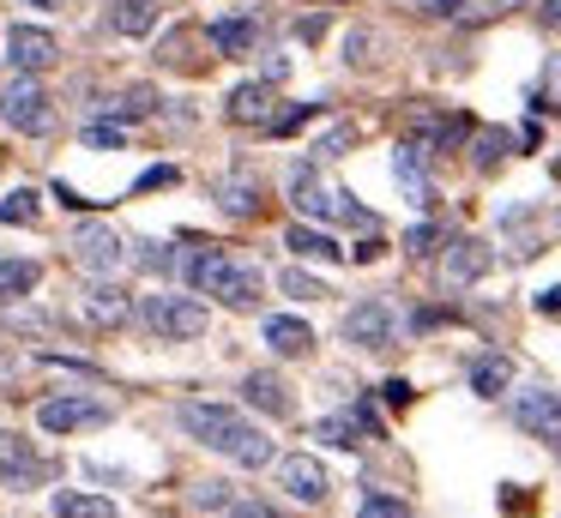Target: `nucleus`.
Returning a JSON list of instances; mask_svg holds the SVG:
<instances>
[{"label": "nucleus", "mask_w": 561, "mask_h": 518, "mask_svg": "<svg viewBox=\"0 0 561 518\" xmlns=\"http://www.w3.org/2000/svg\"><path fill=\"white\" fill-rule=\"evenodd\" d=\"M115 410L98 404V398L85 392H61V398H43L37 404V428L43 434H73V428H98V422H110Z\"/></svg>", "instance_id": "5"}, {"label": "nucleus", "mask_w": 561, "mask_h": 518, "mask_svg": "<svg viewBox=\"0 0 561 518\" xmlns=\"http://www.w3.org/2000/svg\"><path fill=\"white\" fill-rule=\"evenodd\" d=\"M139 320H146L158 337L187 344V337H199L211 325V313H206V301H194V296H146L139 301Z\"/></svg>", "instance_id": "4"}, {"label": "nucleus", "mask_w": 561, "mask_h": 518, "mask_svg": "<svg viewBox=\"0 0 561 518\" xmlns=\"http://www.w3.org/2000/svg\"><path fill=\"white\" fill-rule=\"evenodd\" d=\"M465 7V0H435V7H428V12H435V19H453V12H459Z\"/></svg>", "instance_id": "47"}, {"label": "nucleus", "mask_w": 561, "mask_h": 518, "mask_svg": "<svg viewBox=\"0 0 561 518\" xmlns=\"http://www.w3.org/2000/svg\"><path fill=\"white\" fill-rule=\"evenodd\" d=\"M543 103H561V55H549L543 67Z\"/></svg>", "instance_id": "41"}, {"label": "nucleus", "mask_w": 561, "mask_h": 518, "mask_svg": "<svg viewBox=\"0 0 561 518\" xmlns=\"http://www.w3.org/2000/svg\"><path fill=\"white\" fill-rule=\"evenodd\" d=\"M501 151H507V133H495V127H483V133L471 139V163H477V169H495Z\"/></svg>", "instance_id": "31"}, {"label": "nucleus", "mask_w": 561, "mask_h": 518, "mask_svg": "<svg viewBox=\"0 0 561 518\" xmlns=\"http://www.w3.org/2000/svg\"><path fill=\"white\" fill-rule=\"evenodd\" d=\"M194 500H199V506H224L230 494H224V482H199V494H194Z\"/></svg>", "instance_id": "43"}, {"label": "nucleus", "mask_w": 561, "mask_h": 518, "mask_svg": "<svg viewBox=\"0 0 561 518\" xmlns=\"http://www.w3.org/2000/svg\"><path fill=\"white\" fill-rule=\"evenodd\" d=\"M43 452L25 440V434H13V428H0V488H37L43 482Z\"/></svg>", "instance_id": "10"}, {"label": "nucleus", "mask_w": 561, "mask_h": 518, "mask_svg": "<svg viewBox=\"0 0 561 518\" xmlns=\"http://www.w3.org/2000/svg\"><path fill=\"white\" fill-rule=\"evenodd\" d=\"M175 272L187 277V289H194V296H211V289H218V277L230 272V253H224V248H206V241H199V248H182Z\"/></svg>", "instance_id": "16"}, {"label": "nucleus", "mask_w": 561, "mask_h": 518, "mask_svg": "<svg viewBox=\"0 0 561 518\" xmlns=\"http://www.w3.org/2000/svg\"><path fill=\"white\" fill-rule=\"evenodd\" d=\"M513 422H519L531 440L556 446L561 452V392H549V385H531V392L513 398Z\"/></svg>", "instance_id": "7"}, {"label": "nucleus", "mask_w": 561, "mask_h": 518, "mask_svg": "<svg viewBox=\"0 0 561 518\" xmlns=\"http://www.w3.org/2000/svg\"><path fill=\"white\" fill-rule=\"evenodd\" d=\"M0 120L13 133H31V139L55 133V103H49L37 72H13V79L0 84Z\"/></svg>", "instance_id": "3"}, {"label": "nucleus", "mask_w": 561, "mask_h": 518, "mask_svg": "<svg viewBox=\"0 0 561 518\" xmlns=\"http://www.w3.org/2000/svg\"><path fill=\"white\" fill-rule=\"evenodd\" d=\"M507 385H513V361H507V356H483V361L471 368V392H477V398H501Z\"/></svg>", "instance_id": "26"}, {"label": "nucleus", "mask_w": 561, "mask_h": 518, "mask_svg": "<svg viewBox=\"0 0 561 518\" xmlns=\"http://www.w3.org/2000/svg\"><path fill=\"white\" fill-rule=\"evenodd\" d=\"M175 260L182 253H170V241H139V265L146 272H175Z\"/></svg>", "instance_id": "35"}, {"label": "nucleus", "mask_w": 561, "mask_h": 518, "mask_svg": "<svg viewBox=\"0 0 561 518\" xmlns=\"http://www.w3.org/2000/svg\"><path fill=\"white\" fill-rule=\"evenodd\" d=\"M170 181H175V169H170V163H163V169H146V175H139V187H134V199H139V193H158V187H170Z\"/></svg>", "instance_id": "39"}, {"label": "nucleus", "mask_w": 561, "mask_h": 518, "mask_svg": "<svg viewBox=\"0 0 561 518\" xmlns=\"http://www.w3.org/2000/svg\"><path fill=\"white\" fill-rule=\"evenodd\" d=\"M543 24H549V31H561V0H543Z\"/></svg>", "instance_id": "46"}, {"label": "nucleus", "mask_w": 561, "mask_h": 518, "mask_svg": "<svg viewBox=\"0 0 561 518\" xmlns=\"http://www.w3.org/2000/svg\"><path fill=\"white\" fill-rule=\"evenodd\" d=\"M206 43H211V55H254V48H260V19H254V12H224V19L218 24H211V31H206Z\"/></svg>", "instance_id": "15"}, {"label": "nucleus", "mask_w": 561, "mask_h": 518, "mask_svg": "<svg viewBox=\"0 0 561 518\" xmlns=\"http://www.w3.org/2000/svg\"><path fill=\"white\" fill-rule=\"evenodd\" d=\"M266 349H278V356H308V349H314V332H308V320H296V313H272Z\"/></svg>", "instance_id": "21"}, {"label": "nucleus", "mask_w": 561, "mask_h": 518, "mask_svg": "<svg viewBox=\"0 0 561 518\" xmlns=\"http://www.w3.org/2000/svg\"><path fill=\"white\" fill-rule=\"evenodd\" d=\"M375 48H380L375 31H351V36H344V60H351V67H375Z\"/></svg>", "instance_id": "33"}, {"label": "nucleus", "mask_w": 561, "mask_h": 518, "mask_svg": "<svg viewBox=\"0 0 561 518\" xmlns=\"http://www.w3.org/2000/svg\"><path fill=\"white\" fill-rule=\"evenodd\" d=\"M218 205H224L230 217H254V211H260V181L248 175V169H242V175H224V181H218Z\"/></svg>", "instance_id": "24"}, {"label": "nucleus", "mask_w": 561, "mask_h": 518, "mask_svg": "<svg viewBox=\"0 0 561 518\" xmlns=\"http://www.w3.org/2000/svg\"><path fill=\"white\" fill-rule=\"evenodd\" d=\"M230 518H284V513H278V506H266V500H236Z\"/></svg>", "instance_id": "42"}, {"label": "nucleus", "mask_w": 561, "mask_h": 518, "mask_svg": "<svg viewBox=\"0 0 561 518\" xmlns=\"http://www.w3.org/2000/svg\"><path fill=\"white\" fill-rule=\"evenodd\" d=\"M182 428H187V440H199V446H211V452L236 458L242 470L272 464L266 428H254V422H248L242 410H230V404H182Z\"/></svg>", "instance_id": "1"}, {"label": "nucleus", "mask_w": 561, "mask_h": 518, "mask_svg": "<svg viewBox=\"0 0 561 518\" xmlns=\"http://www.w3.org/2000/svg\"><path fill=\"white\" fill-rule=\"evenodd\" d=\"M489 265H495L489 241H477V235H453V241H447V260H440V284H447V289H471L477 277H489Z\"/></svg>", "instance_id": "9"}, {"label": "nucleus", "mask_w": 561, "mask_h": 518, "mask_svg": "<svg viewBox=\"0 0 561 518\" xmlns=\"http://www.w3.org/2000/svg\"><path fill=\"white\" fill-rule=\"evenodd\" d=\"M314 440L356 452V446H363V416H320V422H314Z\"/></svg>", "instance_id": "28"}, {"label": "nucleus", "mask_w": 561, "mask_h": 518, "mask_svg": "<svg viewBox=\"0 0 561 518\" xmlns=\"http://www.w3.org/2000/svg\"><path fill=\"white\" fill-rule=\"evenodd\" d=\"M37 217H43V199L31 187L7 193V205H0V223H37Z\"/></svg>", "instance_id": "30"}, {"label": "nucleus", "mask_w": 561, "mask_h": 518, "mask_svg": "<svg viewBox=\"0 0 561 518\" xmlns=\"http://www.w3.org/2000/svg\"><path fill=\"white\" fill-rule=\"evenodd\" d=\"M380 392H387V404H411V385H404V380H387Z\"/></svg>", "instance_id": "44"}, {"label": "nucleus", "mask_w": 561, "mask_h": 518, "mask_svg": "<svg viewBox=\"0 0 561 518\" xmlns=\"http://www.w3.org/2000/svg\"><path fill=\"white\" fill-rule=\"evenodd\" d=\"M73 260L85 265L91 277H115L127 265V241L115 235L110 223H79V235H73Z\"/></svg>", "instance_id": "6"}, {"label": "nucleus", "mask_w": 561, "mask_h": 518, "mask_svg": "<svg viewBox=\"0 0 561 518\" xmlns=\"http://www.w3.org/2000/svg\"><path fill=\"white\" fill-rule=\"evenodd\" d=\"M55 55H61V48H55V36L43 31V24H13V31H7V60H13V72H43Z\"/></svg>", "instance_id": "14"}, {"label": "nucleus", "mask_w": 561, "mask_h": 518, "mask_svg": "<svg viewBox=\"0 0 561 518\" xmlns=\"http://www.w3.org/2000/svg\"><path fill=\"white\" fill-rule=\"evenodd\" d=\"M187 55H194V36H187V31H170V36L158 43V60H163V67H187Z\"/></svg>", "instance_id": "34"}, {"label": "nucleus", "mask_w": 561, "mask_h": 518, "mask_svg": "<svg viewBox=\"0 0 561 518\" xmlns=\"http://www.w3.org/2000/svg\"><path fill=\"white\" fill-rule=\"evenodd\" d=\"M290 205L302 217H351V223H375L363 205H351L344 187H327V181H320V157H302V163L290 169Z\"/></svg>", "instance_id": "2"}, {"label": "nucleus", "mask_w": 561, "mask_h": 518, "mask_svg": "<svg viewBox=\"0 0 561 518\" xmlns=\"http://www.w3.org/2000/svg\"><path fill=\"white\" fill-rule=\"evenodd\" d=\"M459 139H465L459 115H428V108L411 115V145H423V151H447V145H459Z\"/></svg>", "instance_id": "20"}, {"label": "nucleus", "mask_w": 561, "mask_h": 518, "mask_svg": "<svg viewBox=\"0 0 561 518\" xmlns=\"http://www.w3.org/2000/svg\"><path fill=\"white\" fill-rule=\"evenodd\" d=\"M284 248H290L296 260H332V265L344 260V248L327 235V229H314V223H290L284 229Z\"/></svg>", "instance_id": "22"}, {"label": "nucleus", "mask_w": 561, "mask_h": 518, "mask_svg": "<svg viewBox=\"0 0 561 518\" xmlns=\"http://www.w3.org/2000/svg\"><path fill=\"white\" fill-rule=\"evenodd\" d=\"M55 513H61V518H115V500H103V494H79V488H61V494H55Z\"/></svg>", "instance_id": "27"}, {"label": "nucleus", "mask_w": 561, "mask_h": 518, "mask_svg": "<svg viewBox=\"0 0 561 518\" xmlns=\"http://www.w3.org/2000/svg\"><path fill=\"white\" fill-rule=\"evenodd\" d=\"M435 241H440L435 223H416L411 235H404V253H416V260H423V253H435Z\"/></svg>", "instance_id": "37"}, {"label": "nucleus", "mask_w": 561, "mask_h": 518, "mask_svg": "<svg viewBox=\"0 0 561 518\" xmlns=\"http://www.w3.org/2000/svg\"><path fill=\"white\" fill-rule=\"evenodd\" d=\"M85 145H103V151H115V145H122V127L98 120V127H85Z\"/></svg>", "instance_id": "40"}, {"label": "nucleus", "mask_w": 561, "mask_h": 518, "mask_svg": "<svg viewBox=\"0 0 561 518\" xmlns=\"http://www.w3.org/2000/svg\"><path fill=\"white\" fill-rule=\"evenodd\" d=\"M37 284H43L37 260H0V301H25Z\"/></svg>", "instance_id": "25"}, {"label": "nucleus", "mask_w": 561, "mask_h": 518, "mask_svg": "<svg viewBox=\"0 0 561 518\" xmlns=\"http://www.w3.org/2000/svg\"><path fill=\"white\" fill-rule=\"evenodd\" d=\"M556 181H561V163H556Z\"/></svg>", "instance_id": "50"}, {"label": "nucleus", "mask_w": 561, "mask_h": 518, "mask_svg": "<svg viewBox=\"0 0 561 518\" xmlns=\"http://www.w3.org/2000/svg\"><path fill=\"white\" fill-rule=\"evenodd\" d=\"M79 313H85V325H98V332H122V325H134V296H127L122 284H91L85 301H79Z\"/></svg>", "instance_id": "12"}, {"label": "nucleus", "mask_w": 561, "mask_h": 518, "mask_svg": "<svg viewBox=\"0 0 561 518\" xmlns=\"http://www.w3.org/2000/svg\"><path fill=\"white\" fill-rule=\"evenodd\" d=\"M110 31L115 36H151V31H158V0H115V7H110Z\"/></svg>", "instance_id": "23"}, {"label": "nucleus", "mask_w": 561, "mask_h": 518, "mask_svg": "<svg viewBox=\"0 0 561 518\" xmlns=\"http://www.w3.org/2000/svg\"><path fill=\"white\" fill-rule=\"evenodd\" d=\"M392 337H399V320H392V308H387L380 296L356 301V308L344 313V344H356V349H387Z\"/></svg>", "instance_id": "8"}, {"label": "nucleus", "mask_w": 561, "mask_h": 518, "mask_svg": "<svg viewBox=\"0 0 561 518\" xmlns=\"http://www.w3.org/2000/svg\"><path fill=\"white\" fill-rule=\"evenodd\" d=\"M495 12H519V7H531V0H489Z\"/></svg>", "instance_id": "48"}, {"label": "nucleus", "mask_w": 561, "mask_h": 518, "mask_svg": "<svg viewBox=\"0 0 561 518\" xmlns=\"http://www.w3.org/2000/svg\"><path fill=\"white\" fill-rule=\"evenodd\" d=\"M284 296H296V301H320L327 296V284H320V277H308V272H296V265H284Z\"/></svg>", "instance_id": "32"}, {"label": "nucleus", "mask_w": 561, "mask_h": 518, "mask_svg": "<svg viewBox=\"0 0 561 518\" xmlns=\"http://www.w3.org/2000/svg\"><path fill=\"white\" fill-rule=\"evenodd\" d=\"M115 115H122V120H146V115H158V84H127L122 103H115Z\"/></svg>", "instance_id": "29"}, {"label": "nucleus", "mask_w": 561, "mask_h": 518, "mask_svg": "<svg viewBox=\"0 0 561 518\" xmlns=\"http://www.w3.org/2000/svg\"><path fill=\"white\" fill-rule=\"evenodd\" d=\"M392 175H399V187L411 205H435V187H428V169H423V145L404 139L399 151H392Z\"/></svg>", "instance_id": "18"}, {"label": "nucleus", "mask_w": 561, "mask_h": 518, "mask_svg": "<svg viewBox=\"0 0 561 518\" xmlns=\"http://www.w3.org/2000/svg\"><path fill=\"white\" fill-rule=\"evenodd\" d=\"M351 139H356V127H332V133H320V139H314V157H339Z\"/></svg>", "instance_id": "38"}, {"label": "nucleus", "mask_w": 561, "mask_h": 518, "mask_svg": "<svg viewBox=\"0 0 561 518\" xmlns=\"http://www.w3.org/2000/svg\"><path fill=\"white\" fill-rule=\"evenodd\" d=\"M278 488L290 494V500H302V506H320L332 494V482H327V464H320V458L290 452V458H278Z\"/></svg>", "instance_id": "11"}, {"label": "nucleus", "mask_w": 561, "mask_h": 518, "mask_svg": "<svg viewBox=\"0 0 561 518\" xmlns=\"http://www.w3.org/2000/svg\"><path fill=\"white\" fill-rule=\"evenodd\" d=\"M224 115H230L236 127H266V120L278 115V91H272V79H248V84H236V91L224 96Z\"/></svg>", "instance_id": "13"}, {"label": "nucleus", "mask_w": 561, "mask_h": 518, "mask_svg": "<svg viewBox=\"0 0 561 518\" xmlns=\"http://www.w3.org/2000/svg\"><path fill=\"white\" fill-rule=\"evenodd\" d=\"M242 404H248V410H260V416H290L296 398H290V385H284L278 373L260 368V373H248V380H242Z\"/></svg>", "instance_id": "17"}, {"label": "nucleus", "mask_w": 561, "mask_h": 518, "mask_svg": "<svg viewBox=\"0 0 561 518\" xmlns=\"http://www.w3.org/2000/svg\"><path fill=\"white\" fill-rule=\"evenodd\" d=\"M537 308H543V313H561V284L543 289V296H537Z\"/></svg>", "instance_id": "45"}, {"label": "nucleus", "mask_w": 561, "mask_h": 518, "mask_svg": "<svg viewBox=\"0 0 561 518\" xmlns=\"http://www.w3.org/2000/svg\"><path fill=\"white\" fill-rule=\"evenodd\" d=\"M356 518H411V506H404V500H392V494H368V500H363V513H356Z\"/></svg>", "instance_id": "36"}, {"label": "nucleus", "mask_w": 561, "mask_h": 518, "mask_svg": "<svg viewBox=\"0 0 561 518\" xmlns=\"http://www.w3.org/2000/svg\"><path fill=\"white\" fill-rule=\"evenodd\" d=\"M25 7H49V0H25Z\"/></svg>", "instance_id": "49"}, {"label": "nucleus", "mask_w": 561, "mask_h": 518, "mask_svg": "<svg viewBox=\"0 0 561 518\" xmlns=\"http://www.w3.org/2000/svg\"><path fill=\"white\" fill-rule=\"evenodd\" d=\"M211 296H218L224 308H236V313H254L260 308V272H254V265H236L230 260V272L218 277V289H211Z\"/></svg>", "instance_id": "19"}]
</instances>
